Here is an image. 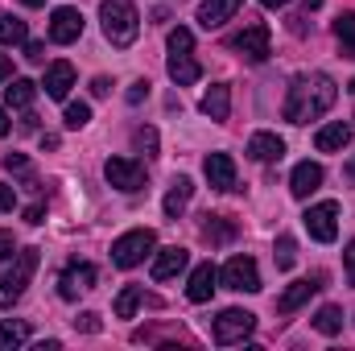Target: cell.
Masks as SVG:
<instances>
[{
	"label": "cell",
	"instance_id": "20",
	"mask_svg": "<svg viewBox=\"0 0 355 351\" xmlns=\"http://www.w3.org/2000/svg\"><path fill=\"white\" fill-rule=\"evenodd\" d=\"M248 157H252V162H281V157H285V141H281L277 132H252Z\"/></svg>",
	"mask_w": 355,
	"mask_h": 351
},
{
	"label": "cell",
	"instance_id": "25",
	"mask_svg": "<svg viewBox=\"0 0 355 351\" xmlns=\"http://www.w3.org/2000/svg\"><path fill=\"white\" fill-rule=\"evenodd\" d=\"M33 95H37V83H29V79H8L4 83V103L8 108H29Z\"/></svg>",
	"mask_w": 355,
	"mask_h": 351
},
{
	"label": "cell",
	"instance_id": "48",
	"mask_svg": "<svg viewBox=\"0 0 355 351\" xmlns=\"http://www.w3.org/2000/svg\"><path fill=\"white\" fill-rule=\"evenodd\" d=\"M21 4H29V8H42V4H46V0H21Z\"/></svg>",
	"mask_w": 355,
	"mask_h": 351
},
{
	"label": "cell",
	"instance_id": "47",
	"mask_svg": "<svg viewBox=\"0 0 355 351\" xmlns=\"http://www.w3.org/2000/svg\"><path fill=\"white\" fill-rule=\"evenodd\" d=\"M302 4H306V8H322V0H302Z\"/></svg>",
	"mask_w": 355,
	"mask_h": 351
},
{
	"label": "cell",
	"instance_id": "19",
	"mask_svg": "<svg viewBox=\"0 0 355 351\" xmlns=\"http://www.w3.org/2000/svg\"><path fill=\"white\" fill-rule=\"evenodd\" d=\"M215 281H219V273H215V264H198L194 273H190V285H186V298L190 302H211V293H215Z\"/></svg>",
	"mask_w": 355,
	"mask_h": 351
},
{
	"label": "cell",
	"instance_id": "10",
	"mask_svg": "<svg viewBox=\"0 0 355 351\" xmlns=\"http://www.w3.org/2000/svg\"><path fill=\"white\" fill-rule=\"evenodd\" d=\"M232 50H240L248 62H265V58H268V25H265V21L244 25V33H236V37H232Z\"/></svg>",
	"mask_w": 355,
	"mask_h": 351
},
{
	"label": "cell",
	"instance_id": "46",
	"mask_svg": "<svg viewBox=\"0 0 355 351\" xmlns=\"http://www.w3.org/2000/svg\"><path fill=\"white\" fill-rule=\"evenodd\" d=\"M347 182H352V186H355V157H352V162H347Z\"/></svg>",
	"mask_w": 355,
	"mask_h": 351
},
{
	"label": "cell",
	"instance_id": "24",
	"mask_svg": "<svg viewBox=\"0 0 355 351\" xmlns=\"http://www.w3.org/2000/svg\"><path fill=\"white\" fill-rule=\"evenodd\" d=\"M207 223H202V236L211 240V244H232L236 240V223L232 219H223V215H202Z\"/></svg>",
	"mask_w": 355,
	"mask_h": 351
},
{
	"label": "cell",
	"instance_id": "9",
	"mask_svg": "<svg viewBox=\"0 0 355 351\" xmlns=\"http://www.w3.org/2000/svg\"><path fill=\"white\" fill-rule=\"evenodd\" d=\"M103 178H107V186H116L124 194H137L145 186V166L132 162V157H107L103 162Z\"/></svg>",
	"mask_w": 355,
	"mask_h": 351
},
{
	"label": "cell",
	"instance_id": "34",
	"mask_svg": "<svg viewBox=\"0 0 355 351\" xmlns=\"http://www.w3.org/2000/svg\"><path fill=\"white\" fill-rule=\"evenodd\" d=\"M4 170H8V174H29V157H25V153H8V157H4Z\"/></svg>",
	"mask_w": 355,
	"mask_h": 351
},
{
	"label": "cell",
	"instance_id": "5",
	"mask_svg": "<svg viewBox=\"0 0 355 351\" xmlns=\"http://www.w3.org/2000/svg\"><path fill=\"white\" fill-rule=\"evenodd\" d=\"M157 248V236L149 228H137V232H124L116 244H112V264L116 268H137L149 252Z\"/></svg>",
	"mask_w": 355,
	"mask_h": 351
},
{
	"label": "cell",
	"instance_id": "26",
	"mask_svg": "<svg viewBox=\"0 0 355 351\" xmlns=\"http://www.w3.org/2000/svg\"><path fill=\"white\" fill-rule=\"evenodd\" d=\"M25 37H29L25 21H21V17H12V12H0V46H21Z\"/></svg>",
	"mask_w": 355,
	"mask_h": 351
},
{
	"label": "cell",
	"instance_id": "32",
	"mask_svg": "<svg viewBox=\"0 0 355 351\" xmlns=\"http://www.w3.org/2000/svg\"><path fill=\"white\" fill-rule=\"evenodd\" d=\"M91 120V108L79 99V103H67V128H83Z\"/></svg>",
	"mask_w": 355,
	"mask_h": 351
},
{
	"label": "cell",
	"instance_id": "3",
	"mask_svg": "<svg viewBox=\"0 0 355 351\" xmlns=\"http://www.w3.org/2000/svg\"><path fill=\"white\" fill-rule=\"evenodd\" d=\"M170 79H174L178 87H190V83H198V75H202V67L194 62V33L190 29H170Z\"/></svg>",
	"mask_w": 355,
	"mask_h": 351
},
{
	"label": "cell",
	"instance_id": "18",
	"mask_svg": "<svg viewBox=\"0 0 355 351\" xmlns=\"http://www.w3.org/2000/svg\"><path fill=\"white\" fill-rule=\"evenodd\" d=\"M42 87H46L50 99H67L71 87H75V67H71V62H50V67H46V83H42Z\"/></svg>",
	"mask_w": 355,
	"mask_h": 351
},
{
	"label": "cell",
	"instance_id": "23",
	"mask_svg": "<svg viewBox=\"0 0 355 351\" xmlns=\"http://www.w3.org/2000/svg\"><path fill=\"white\" fill-rule=\"evenodd\" d=\"M227 112H232V91H227V83H215V87L202 95V116L227 120Z\"/></svg>",
	"mask_w": 355,
	"mask_h": 351
},
{
	"label": "cell",
	"instance_id": "40",
	"mask_svg": "<svg viewBox=\"0 0 355 351\" xmlns=\"http://www.w3.org/2000/svg\"><path fill=\"white\" fill-rule=\"evenodd\" d=\"M343 264H347V281L355 285V240L347 244V248H343Z\"/></svg>",
	"mask_w": 355,
	"mask_h": 351
},
{
	"label": "cell",
	"instance_id": "30",
	"mask_svg": "<svg viewBox=\"0 0 355 351\" xmlns=\"http://www.w3.org/2000/svg\"><path fill=\"white\" fill-rule=\"evenodd\" d=\"M335 37H339V46H343V54L355 58V12H343V17L335 21Z\"/></svg>",
	"mask_w": 355,
	"mask_h": 351
},
{
	"label": "cell",
	"instance_id": "38",
	"mask_svg": "<svg viewBox=\"0 0 355 351\" xmlns=\"http://www.w3.org/2000/svg\"><path fill=\"white\" fill-rule=\"evenodd\" d=\"M25 58L29 62H46V46L42 42H25Z\"/></svg>",
	"mask_w": 355,
	"mask_h": 351
},
{
	"label": "cell",
	"instance_id": "12",
	"mask_svg": "<svg viewBox=\"0 0 355 351\" xmlns=\"http://www.w3.org/2000/svg\"><path fill=\"white\" fill-rule=\"evenodd\" d=\"M322 289V277H306V281H293L281 298H277V314H293V310H302L314 293Z\"/></svg>",
	"mask_w": 355,
	"mask_h": 351
},
{
	"label": "cell",
	"instance_id": "35",
	"mask_svg": "<svg viewBox=\"0 0 355 351\" xmlns=\"http://www.w3.org/2000/svg\"><path fill=\"white\" fill-rule=\"evenodd\" d=\"M17 257V240H12V232H0V264H8Z\"/></svg>",
	"mask_w": 355,
	"mask_h": 351
},
{
	"label": "cell",
	"instance_id": "33",
	"mask_svg": "<svg viewBox=\"0 0 355 351\" xmlns=\"http://www.w3.org/2000/svg\"><path fill=\"white\" fill-rule=\"evenodd\" d=\"M137 149L157 153V128H137Z\"/></svg>",
	"mask_w": 355,
	"mask_h": 351
},
{
	"label": "cell",
	"instance_id": "29",
	"mask_svg": "<svg viewBox=\"0 0 355 351\" xmlns=\"http://www.w3.org/2000/svg\"><path fill=\"white\" fill-rule=\"evenodd\" d=\"M314 331H322V335H339V331H343V310H339V306H322V310L314 314Z\"/></svg>",
	"mask_w": 355,
	"mask_h": 351
},
{
	"label": "cell",
	"instance_id": "43",
	"mask_svg": "<svg viewBox=\"0 0 355 351\" xmlns=\"http://www.w3.org/2000/svg\"><path fill=\"white\" fill-rule=\"evenodd\" d=\"M12 79V62L8 58H0V83H8Z\"/></svg>",
	"mask_w": 355,
	"mask_h": 351
},
{
	"label": "cell",
	"instance_id": "11",
	"mask_svg": "<svg viewBox=\"0 0 355 351\" xmlns=\"http://www.w3.org/2000/svg\"><path fill=\"white\" fill-rule=\"evenodd\" d=\"M79 37H83V12L79 8H54L50 12V42L71 46Z\"/></svg>",
	"mask_w": 355,
	"mask_h": 351
},
{
	"label": "cell",
	"instance_id": "49",
	"mask_svg": "<svg viewBox=\"0 0 355 351\" xmlns=\"http://www.w3.org/2000/svg\"><path fill=\"white\" fill-rule=\"evenodd\" d=\"M352 91H355V79H352Z\"/></svg>",
	"mask_w": 355,
	"mask_h": 351
},
{
	"label": "cell",
	"instance_id": "7",
	"mask_svg": "<svg viewBox=\"0 0 355 351\" xmlns=\"http://www.w3.org/2000/svg\"><path fill=\"white\" fill-rule=\"evenodd\" d=\"M219 281L223 289H236V293H257L261 289V268L252 257H232V261L219 268Z\"/></svg>",
	"mask_w": 355,
	"mask_h": 351
},
{
	"label": "cell",
	"instance_id": "21",
	"mask_svg": "<svg viewBox=\"0 0 355 351\" xmlns=\"http://www.w3.org/2000/svg\"><path fill=\"white\" fill-rule=\"evenodd\" d=\"M186 264H190V252H186V248H178V244L174 248H162L157 261H153V281H170V277H178Z\"/></svg>",
	"mask_w": 355,
	"mask_h": 351
},
{
	"label": "cell",
	"instance_id": "36",
	"mask_svg": "<svg viewBox=\"0 0 355 351\" xmlns=\"http://www.w3.org/2000/svg\"><path fill=\"white\" fill-rule=\"evenodd\" d=\"M75 327H79V331H87V335H95V331H99V314H79V318H75Z\"/></svg>",
	"mask_w": 355,
	"mask_h": 351
},
{
	"label": "cell",
	"instance_id": "44",
	"mask_svg": "<svg viewBox=\"0 0 355 351\" xmlns=\"http://www.w3.org/2000/svg\"><path fill=\"white\" fill-rule=\"evenodd\" d=\"M8 128H12V124H8V112L0 108V137H8Z\"/></svg>",
	"mask_w": 355,
	"mask_h": 351
},
{
	"label": "cell",
	"instance_id": "1",
	"mask_svg": "<svg viewBox=\"0 0 355 351\" xmlns=\"http://www.w3.org/2000/svg\"><path fill=\"white\" fill-rule=\"evenodd\" d=\"M335 99H339V87H335L331 75H318V71L314 75H297L289 83V95H285V120L289 124H310L322 112H331Z\"/></svg>",
	"mask_w": 355,
	"mask_h": 351
},
{
	"label": "cell",
	"instance_id": "37",
	"mask_svg": "<svg viewBox=\"0 0 355 351\" xmlns=\"http://www.w3.org/2000/svg\"><path fill=\"white\" fill-rule=\"evenodd\" d=\"M17 207V190L8 182H0V211H12Z\"/></svg>",
	"mask_w": 355,
	"mask_h": 351
},
{
	"label": "cell",
	"instance_id": "42",
	"mask_svg": "<svg viewBox=\"0 0 355 351\" xmlns=\"http://www.w3.org/2000/svg\"><path fill=\"white\" fill-rule=\"evenodd\" d=\"M107 91H112V83H107V79H103V75H99V79H95V83H91V95H107Z\"/></svg>",
	"mask_w": 355,
	"mask_h": 351
},
{
	"label": "cell",
	"instance_id": "17",
	"mask_svg": "<svg viewBox=\"0 0 355 351\" xmlns=\"http://www.w3.org/2000/svg\"><path fill=\"white\" fill-rule=\"evenodd\" d=\"M314 145H318V153H343V149L352 145V128H347L343 120L322 124V128L314 132Z\"/></svg>",
	"mask_w": 355,
	"mask_h": 351
},
{
	"label": "cell",
	"instance_id": "16",
	"mask_svg": "<svg viewBox=\"0 0 355 351\" xmlns=\"http://www.w3.org/2000/svg\"><path fill=\"white\" fill-rule=\"evenodd\" d=\"M240 4H244V0H202V4H198V25H202V29H219L223 21H232V17L240 12Z\"/></svg>",
	"mask_w": 355,
	"mask_h": 351
},
{
	"label": "cell",
	"instance_id": "13",
	"mask_svg": "<svg viewBox=\"0 0 355 351\" xmlns=\"http://www.w3.org/2000/svg\"><path fill=\"white\" fill-rule=\"evenodd\" d=\"M202 174L211 182V190H236V162L227 153H207Z\"/></svg>",
	"mask_w": 355,
	"mask_h": 351
},
{
	"label": "cell",
	"instance_id": "28",
	"mask_svg": "<svg viewBox=\"0 0 355 351\" xmlns=\"http://www.w3.org/2000/svg\"><path fill=\"white\" fill-rule=\"evenodd\" d=\"M141 285H124L120 293H116V318H132L137 314V306H141Z\"/></svg>",
	"mask_w": 355,
	"mask_h": 351
},
{
	"label": "cell",
	"instance_id": "2",
	"mask_svg": "<svg viewBox=\"0 0 355 351\" xmlns=\"http://www.w3.org/2000/svg\"><path fill=\"white\" fill-rule=\"evenodd\" d=\"M99 21H103V37L112 46H132L137 33H141V17H137V4L132 0H103L99 4Z\"/></svg>",
	"mask_w": 355,
	"mask_h": 351
},
{
	"label": "cell",
	"instance_id": "31",
	"mask_svg": "<svg viewBox=\"0 0 355 351\" xmlns=\"http://www.w3.org/2000/svg\"><path fill=\"white\" fill-rule=\"evenodd\" d=\"M272 261H277V268H293V261H297V244H293V236H281V240H277Z\"/></svg>",
	"mask_w": 355,
	"mask_h": 351
},
{
	"label": "cell",
	"instance_id": "22",
	"mask_svg": "<svg viewBox=\"0 0 355 351\" xmlns=\"http://www.w3.org/2000/svg\"><path fill=\"white\" fill-rule=\"evenodd\" d=\"M190 194H194V182H190L186 174H178V178H174V186L166 190V203H162V211H166L170 219H178V215L186 211V203H190Z\"/></svg>",
	"mask_w": 355,
	"mask_h": 351
},
{
	"label": "cell",
	"instance_id": "27",
	"mask_svg": "<svg viewBox=\"0 0 355 351\" xmlns=\"http://www.w3.org/2000/svg\"><path fill=\"white\" fill-rule=\"evenodd\" d=\"M29 343V323H0V351H17Z\"/></svg>",
	"mask_w": 355,
	"mask_h": 351
},
{
	"label": "cell",
	"instance_id": "15",
	"mask_svg": "<svg viewBox=\"0 0 355 351\" xmlns=\"http://www.w3.org/2000/svg\"><path fill=\"white\" fill-rule=\"evenodd\" d=\"M318 186H322V166H318V162H297V166H293V174H289L293 198H310Z\"/></svg>",
	"mask_w": 355,
	"mask_h": 351
},
{
	"label": "cell",
	"instance_id": "4",
	"mask_svg": "<svg viewBox=\"0 0 355 351\" xmlns=\"http://www.w3.org/2000/svg\"><path fill=\"white\" fill-rule=\"evenodd\" d=\"M33 273H37V248H17L12 264L0 273V310H8L12 302H21V293H25V285H29Z\"/></svg>",
	"mask_w": 355,
	"mask_h": 351
},
{
	"label": "cell",
	"instance_id": "45",
	"mask_svg": "<svg viewBox=\"0 0 355 351\" xmlns=\"http://www.w3.org/2000/svg\"><path fill=\"white\" fill-rule=\"evenodd\" d=\"M265 8H281V4H289V0H261Z\"/></svg>",
	"mask_w": 355,
	"mask_h": 351
},
{
	"label": "cell",
	"instance_id": "14",
	"mask_svg": "<svg viewBox=\"0 0 355 351\" xmlns=\"http://www.w3.org/2000/svg\"><path fill=\"white\" fill-rule=\"evenodd\" d=\"M95 285V268L91 264H67L62 268V277H58V293L67 298V302H75L83 289H91Z\"/></svg>",
	"mask_w": 355,
	"mask_h": 351
},
{
	"label": "cell",
	"instance_id": "8",
	"mask_svg": "<svg viewBox=\"0 0 355 351\" xmlns=\"http://www.w3.org/2000/svg\"><path fill=\"white\" fill-rule=\"evenodd\" d=\"M302 223H306V232L318 240V244H331L335 236H339V203H314L306 215H302Z\"/></svg>",
	"mask_w": 355,
	"mask_h": 351
},
{
	"label": "cell",
	"instance_id": "6",
	"mask_svg": "<svg viewBox=\"0 0 355 351\" xmlns=\"http://www.w3.org/2000/svg\"><path fill=\"white\" fill-rule=\"evenodd\" d=\"M252 327H257V314H248V310H223L219 318H215V343L219 348H232V343H244L248 335H252Z\"/></svg>",
	"mask_w": 355,
	"mask_h": 351
},
{
	"label": "cell",
	"instance_id": "39",
	"mask_svg": "<svg viewBox=\"0 0 355 351\" xmlns=\"http://www.w3.org/2000/svg\"><path fill=\"white\" fill-rule=\"evenodd\" d=\"M141 99H149V83H145V79L128 87V103H141Z\"/></svg>",
	"mask_w": 355,
	"mask_h": 351
},
{
	"label": "cell",
	"instance_id": "41",
	"mask_svg": "<svg viewBox=\"0 0 355 351\" xmlns=\"http://www.w3.org/2000/svg\"><path fill=\"white\" fill-rule=\"evenodd\" d=\"M42 219H46V207H42V203L25 207V223H42Z\"/></svg>",
	"mask_w": 355,
	"mask_h": 351
}]
</instances>
